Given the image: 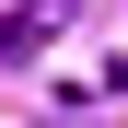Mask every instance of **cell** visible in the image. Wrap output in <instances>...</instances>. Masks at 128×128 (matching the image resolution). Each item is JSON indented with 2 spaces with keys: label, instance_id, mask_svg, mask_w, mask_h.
Returning <instances> with one entry per match:
<instances>
[{
  "label": "cell",
  "instance_id": "6da1fadb",
  "mask_svg": "<svg viewBox=\"0 0 128 128\" xmlns=\"http://www.w3.org/2000/svg\"><path fill=\"white\" fill-rule=\"evenodd\" d=\"M70 12H82V0H24V12L0 24V58H35V47H58V35H70Z\"/></svg>",
  "mask_w": 128,
  "mask_h": 128
}]
</instances>
